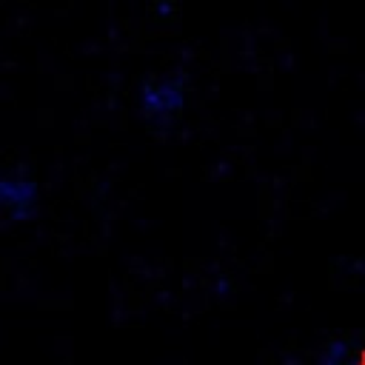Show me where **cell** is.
I'll return each mask as SVG.
<instances>
[{"instance_id":"7a4b0ae2","label":"cell","mask_w":365,"mask_h":365,"mask_svg":"<svg viewBox=\"0 0 365 365\" xmlns=\"http://www.w3.org/2000/svg\"><path fill=\"white\" fill-rule=\"evenodd\" d=\"M182 106H185V80L180 74L154 77L140 86V111L154 123L171 120Z\"/></svg>"},{"instance_id":"3957f363","label":"cell","mask_w":365,"mask_h":365,"mask_svg":"<svg viewBox=\"0 0 365 365\" xmlns=\"http://www.w3.org/2000/svg\"><path fill=\"white\" fill-rule=\"evenodd\" d=\"M354 365H365V348L359 351V356H356V362H354Z\"/></svg>"},{"instance_id":"6da1fadb","label":"cell","mask_w":365,"mask_h":365,"mask_svg":"<svg viewBox=\"0 0 365 365\" xmlns=\"http://www.w3.org/2000/svg\"><path fill=\"white\" fill-rule=\"evenodd\" d=\"M0 214L11 222H23L37 214V182L29 168L17 165L0 171Z\"/></svg>"}]
</instances>
